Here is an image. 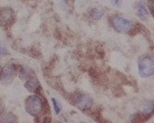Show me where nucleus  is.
Returning <instances> with one entry per match:
<instances>
[{
	"label": "nucleus",
	"mask_w": 154,
	"mask_h": 123,
	"mask_svg": "<svg viewBox=\"0 0 154 123\" xmlns=\"http://www.w3.org/2000/svg\"><path fill=\"white\" fill-rule=\"evenodd\" d=\"M111 24L113 28L119 33H128L134 29V23L130 20L121 18V16H113L111 19Z\"/></svg>",
	"instance_id": "f257e3e1"
},
{
	"label": "nucleus",
	"mask_w": 154,
	"mask_h": 123,
	"mask_svg": "<svg viewBox=\"0 0 154 123\" xmlns=\"http://www.w3.org/2000/svg\"><path fill=\"white\" fill-rule=\"evenodd\" d=\"M26 110L32 116H37L43 110V103L40 98L37 95H32L26 100Z\"/></svg>",
	"instance_id": "f03ea898"
},
{
	"label": "nucleus",
	"mask_w": 154,
	"mask_h": 123,
	"mask_svg": "<svg viewBox=\"0 0 154 123\" xmlns=\"http://www.w3.org/2000/svg\"><path fill=\"white\" fill-rule=\"evenodd\" d=\"M139 73L142 77H149L153 74V60L150 56H142L138 63Z\"/></svg>",
	"instance_id": "7ed1b4c3"
},
{
	"label": "nucleus",
	"mask_w": 154,
	"mask_h": 123,
	"mask_svg": "<svg viewBox=\"0 0 154 123\" xmlns=\"http://www.w3.org/2000/svg\"><path fill=\"white\" fill-rule=\"evenodd\" d=\"M75 105L80 110H88L93 107V100L82 93H78L75 98Z\"/></svg>",
	"instance_id": "20e7f679"
},
{
	"label": "nucleus",
	"mask_w": 154,
	"mask_h": 123,
	"mask_svg": "<svg viewBox=\"0 0 154 123\" xmlns=\"http://www.w3.org/2000/svg\"><path fill=\"white\" fill-rule=\"evenodd\" d=\"M14 76H16V68L14 67V65H6L5 67L2 69L1 81L7 83L14 79Z\"/></svg>",
	"instance_id": "39448f33"
},
{
	"label": "nucleus",
	"mask_w": 154,
	"mask_h": 123,
	"mask_svg": "<svg viewBox=\"0 0 154 123\" xmlns=\"http://www.w3.org/2000/svg\"><path fill=\"white\" fill-rule=\"evenodd\" d=\"M25 87L29 90V92H37L38 89H40V84L39 81L36 78H30V79L25 83Z\"/></svg>",
	"instance_id": "423d86ee"
},
{
	"label": "nucleus",
	"mask_w": 154,
	"mask_h": 123,
	"mask_svg": "<svg viewBox=\"0 0 154 123\" xmlns=\"http://www.w3.org/2000/svg\"><path fill=\"white\" fill-rule=\"evenodd\" d=\"M137 14H138V16L143 18V19H145L146 16H148L147 9L145 8V6H144L143 4H139L138 5V8H137Z\"/></svg>",
	"instance_id": "0eeeda50"
},
{
	"label": "nucleus",
	"mask_w": 154,
	"mask_h": 123,
	"mask_svg": "<svg viewBox=\"0 0 154 123\" xmlns=\"http://www.w3.org/2000/svg\"><path fill=\"white\" fill-rule=\"evenodd\" d=\"M1 16L3 21L11 22V19L12 18V11L11 9H4L1 11Z\"/></svg>",
	"instance_id": "6e6552de"
},
{
	"label": "nucleus",
	"mask_w": 154,
	"mask_h": 123,
	"mask_svg": "<svg viewBox=\"0 0 154 123\" xmlns=\"http://www.w3.org/2000/svg\"><path fill=\"white\" fill-rule=\"evenodd\" d=\"M103 14H104V9L95 8V9H93V11H91L93 19H95V20H99L100 18H102V16H103Z\"/></svg>",
	"instance_id": "1a4fd4ad"
},
{
	"label": "nucleus",
	"mask_w": 154,
	"mask_h": 123,
	"mask_svg": "<svg viewBox=\"0 0 154 123\" xmlns=\"http://www.w3.org/2000/svg\"><path fill=\"white\" fill-rule=\"evenodd\" d=\"M51 102H53V104H54V111H56V113L57 114H59L60 111H61V108H60L58 102H57L54 98H51Z\"/></svg>",
	"instance_id": "9d476101"
},
{
	"label": "nucleus",
	"mask_w": 154,
	"mask_h": 123,
	"mask_svg": "<svg viewBox=\"0 0 154 123\" xmlns=\"http://www.w3.org/2000/svg\"><path fill=\"white\" fill-rule=\"evenodd\" d=\"M5 53H6V50L3 47H1V46H0V56H1V55H5Z\"/></svg>",
	"instance_id": "9b49d317"
},
{
	"label": "nucleus",
	"mask_w": 154,
	"mask_h": 123,
	"mask_svg": "<svg viewBox=\"0 0 154 123\" xmlns=\"http://www.w3.org/2000/svg\"><path fill=\"white\" fill-rule=\"evenodd\" d=\"M2 111H3V103L0 100V115H1Z\"/></svg>",
	"instance_id": "f8f14e48"
}]
</instances>
